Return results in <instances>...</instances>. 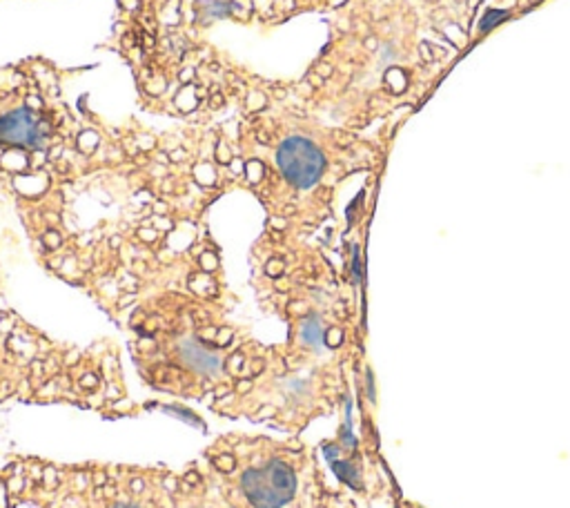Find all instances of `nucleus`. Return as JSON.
Segmentation results:
<instances>
[{
  "label": "nucleus",
  "mask_w": 570,
  "mask_h": 508,
  "mask_svg": "<svg viewBox=\"0 0 570 508\" xmlns=\"http://www.w3.org/2000/svg\"><path fill=\"white\" fill-rule=\"evenodd\" d=\"M241 488L254 508H281L294 499L298 477L292 464L270 459L263 468H248L241 477Z\"/></svg>",
  "instance_id": "1"
},
{
  "label": "nucleus",
  "mask_w": 570,
  "mask_h": 508,
  "mask_svg": "<svg viewBox=\"0 0 570 508\" xmlns=\"http://www.w3.org/2000/svg\"><path fill=\"white\" fill-rule=\"evenodd\" d=\"M278 163L283 177L301 190L317 185L325 172L323 154L314 145L305 143V138H290V143L281 150Z\"/></svg>",
  "instance_id": "2"
},
{
  "label": "nucleus",
  "mask_w": 570,
  "mask_h": 508,
  "mask_svg": "<svg viewBox=\"0 0 570 508\" xmlns=\"http://www.w3.org/2000/svg\"><path fill=\"white\" fill-rule=\"evenodd\" d=\"M36 138H38V134H36V123L29 116V111L16 110L0 121V141L9 143L11 147L31 145L36 150V147H38V141H36Z\"/></svg>",
  "instance_id": "3"
},
{
  "label": "nucleus",
  "mask_w": 570,
  "mask_h": 508,
  "mask_svg": "<svg viewBox=\"0 0 570 508\" xmlns=\"http://www.w3.org/2000/svg\"><path fill=\"white\" fill-rule=\"evenodd\" d=\"M325 330H328V326L323 323L321 314L310 312L308 317H303L301 330H298L303 348L312 350V353H321V348H325Z\"/></svg>",
  "instance_id": "4"
},
{
  "label": "nucleus",
  "mask_w": 570,
  "mask_h": 508,
  "mask_svg": "<svg viewBox=\"0 0 570 508\" xmlns=\"http://www.w3.org/2000/svg\"><path fill=\"white\" fill-rule=\"evenodd\" d=\"M203 103V98L198 96V85H183L178 89V94L174 96V105L183 114H192L194 110H198V105Z\"/></svg>",
  "instance_id": "5"
},
{
  "label": "nucleus",
  "mask_w": 570,
  "mask_h": 508,
  "mask_svg": "<svg viewBox=\"0 0 570 508\" xmlns=\"http://www.w3.org/2000/svg\"><path fill=\"white\" fill-rule=\"evenodd\" d=\"M265 107H268V96H265V91H258V89L248 91V96H245V110L248 111H263Z\"/></svg>",
  "instance_id": "6"
},
{
  "label": "nucleus",
  "mask_w": 570,
  "mask_h": 508,
  "mask_svg": "<svg viewBox=\"0 0 570 508\" xmlns=\"http://www.w3.org/2000/svg\"><path fill=\"white\" fill-rule=\"evenodd\" d=\"M212 466L216 468L218 473L223 475H232L236 470V457L234 455H214L212 457Z\"/></svg>",
  "instance_id": "7"
},
{
  "label": "nucleus",
  "mask_w": 570,
  "mask_h": 508,
  "mask_svg": "<svg viewBox=\"0 0 570 508\" xmlns=\"http://www.w3.org/2000/svg\"><path fill=\"white\" fill-rule=\"evenodd\" d=\"M96 147H98V134L96 132H91V130L81 132V136H78V150H81L83 154H94Z\"/></svg>",
  "instance_id": "8"
},
{
  "label": "nucleus",
  "mask_w": 570,
  "mask_h": 508,
  "mask_svg": "<svg viewBox=\"0 0 570 508\" xmlns=\"http://www.w3.org/2000/svg\"><path fill=\"white\" fill-rule=\"evenodd\" d=\"M245 177H248L250 183H261L263 177H265V165L261 161H256V158L248 161L245 163Z\"/></svg>",
  "instance_id": "9"
},
{
  "label": "nucleus",
  "mask_w": 570,
  "mask_h": 508,
  "mask_svg": "<svg viewBox=\"0 0 570 508\" xmlns=\"http://www.w3.org/2000/svg\"><path fill=\"white\" fill-rule=\"evenodd\" d=\"M41 241H42V245H45V250L54 252V250H58V247L63 245V234L56 230V227H49V230L42 232Z\"/></svg>",
  "instance_id": "10"
},
{
  "label": "nucleus",
  "mask_w": 570,
  "mask_h": 508,
  "mask_svg": "<svg viewBox=\"0 0 570 508\" xmlns=\"http://www.w3.org/2000/svg\"><path fill=\"white\" fill-rule=\"evenodd\" d=\"M263 272L268 274L270 279H278L283 277V272H285V261H283L281 257H272L265 261V267H263Z\"/></svg>",
  "instance_id": "11"
},
{
  "label": "nucleus",
  "mask_w": 570,
  "mask_h": 508,
  "mask_svg": "<svg viewBox=\"0 0 570 508\" xmlns=\"http://www.w3.org/2000/svg\"><path fill=\"white\" fill-rule=\"evenodd\" d=\"M288 312L292 314V317L303 319V317H308L310 312H312V306H310L305 299H294V301L288 303Z\"/></svg>",
  "instance_id": "12"
},
{
  "label": "nucleus",
  "mask_w": 570,
  "mask_h": 508,
  "mask_svg": "<svg viewBox=\"0 0 570 508\" xmlns=\"http://www.w3.org/2000/svg\"><path fill=\"white\" fill-rule=\"evenodd\" d=\"M214 158H216V161L221 163V165H225V167L230 165V163H232V158H234V154H232V150H230V145H227V143L223 141V138L216 143V147H214Z\"/></svg>",
  "instance_id": "13"
},
{
  "label": "nucleus",
  "mask_w": 570,
  "mask_h": 508,
  "mask_svg": "<svg viewBox=\"0 0 570 508\" xmlns=\"http://www.w3.org/2000/svg\"><path fill=\"white\" fill-rule=\"evenodd\" d=\"M136 239L145 245H154L158 241V230L154 225H141L136 230Z\"/></svg>",
  "instance_id": "14"
},
{
  "label": "nucleus",
  "mask_w": 570,
  "mask_h": 508,
  "mask_svg": "<svg viewBox=\"0 0 570 508\" xmlns=\"http://www.w3.org/2000/svg\"><path fill=\"white\" fill-rule=\"evenodd\" d=\"M98 383H101V375L98 373H85L81 379H78V386H81V390H85V393L96 390Z\"/></svg>",
  "instance_id": "15"
},
{
  "label": "nucleus",
  "mask_w": 570,
  "mask_h": 508,
  "mask_svg": "<svg viewBox=\"0 0 570 508\" xmlns=\"http://www.w3.org/2000/svg\"><path fill=\"white\" fill-rule=\"evenodd\" d=\"M198 263H201V267H203V272H214L218 267V257H216V252H203L201 257H198Z\"/></svg>",
  "instance_id": "16"
},
{
  "label": "nucleus",
  "mask_w": 570,
  "mask_h": 508,
  "mask_svg": "<svg viewBox=\"0 0 570 508\" xmlns=\"http://www.w3.org/2000/svg\"><path fill=\"white\" fill-rule=\"evenodd\" d=\"M225 103H227V98H225V94H223V89H212L210 91V96H207V107H210L212 111L225 107Z\"/></svg>",
  "instance_id": "17"
},
{
  "label": "nucleus",
  "mask_w": 570,
  "mask_h": 508,
  "mask_svg": "<svg viewBox=\"0 0 570 508\" xmlns=\"http://www.w3.org/2000/svg\"><path fill=\"white\" fill-rule=\"evenodd\" d=\"M165 85H167V78H165V76H161V74H151L149 81H147V89H149L154 96L163 94Z\"/></svg>",
  "instance_id": "18"
},
{
  "label": "nucleus",
  "mask_w": 570,
  "mask_h": 508,
  "mask_svg": "<svg viewBox=\"0 0 570 508\" xmlns=\"http://www.w3.org/2000/svg\"><path fill=\"white\" fill-rule=\"evenodd\" d=\"M216 332H218V328H214V326H201L198 328V332H196V339L201 343H210V341H216Z\"/></svg>",
  "instance_id": "19"
},
{
  "label": "nucleus",
  "mask_w": 570,
  "mask_h": 508,
  "mask_svg": "<svg viewBox=\"0 0 570 508\" xmlns=\"http://www.w3.org/2000/svg\"><path fill=\"white\" fill-rule=\"evenodd\" d=\"M165 410H167V413H172V415H178L183 421H190V423H196V426H201L196 415L190 413V410H185V408H181V406H172V408H165Z\"/></svg>",
  "instance_id": "20"
},
{
  "label": "nucleus",
  "mask_w": 570,
  "mask_h": 508,
  "mask_svg": "<svg viewBox=\"0 0 570 508\" xmlns=\"http://www.w3.org/2000/svg\"><path fill=\"white\" fill-rule=\"evenodd\" d=\"M276 413H278L276 406H272V403H263L256 413H254V419H256V421H263V419H274L276 417Z\"/></svg>",
  "instance_id": "21"
},
{
  "label": "nucleus",
  "mask_w": 570,
  "mask_h": 508,
  "mask_svg": "<svg viewBox=\"0 0 570 508\" xmlns=\"http://www.w3.org/2000/svg\"><path fill=\"white\" fill-rule=\"evenodd\" d=\"M232 339H234V330L232 328H218V332H216V346L218 348H225V346H230L232 343Z\"/></svg>",
  "instance_id": "22"
},
{
  "label": "nucleus",
  "mask_w": 570,
  "mask_h": 508,
  "mask_svg": "<svg viewBox=\"0 0 570 508\" xmlns=\"http://www.w3.org/2000/svg\"><path fill=\"white\" fill-rule=\"evenodd\" d=\"M252 388H254L252 377H238L236 381H234V393L236 395H248V393H252Z\"/></svg>",
  "instance_id": "23"
},
{
  "label": "nucleus",
  "mask_w": 570,
  "mask_h": 508,
  "mask_svg": "<svg viewBox=\"0 0 570 508\" xmlns=\"http://www.w3.org/2000/svg\"><path fill=\"white\" fill-rule=\"evenodd\" d=\"M225 366H227V370H230V373L236 375V373H238V368L245 366V354H243V353H234L232 357H230V359L225 361Z\"/></svg>",
  "instance_id": "24"
},
{
  "label": "nucleus",
  "mask_w": 570,
  "mask_h": 508,
  "mask_svg": "<svg viewBox=\"0 0 570 508\" xmlns=\"http://www.w3.org/2000/svg\"><path fill=\"white\" fill-rule=\"evenodd\" d=\"M194 78H196V69L194 67H181V71H178V81L183 83V85H194Z\"/></svg>",
  "instance_id": "25"
},
{
  "label": "nucleus",
  "mask_w": 570,
  "mask_h": 508,
  "mask_svg": "<svg viewBox=\"0 0 570 508\" xmlns=\"http://www.w3.org/2000/svg\"><path fill=\"white\" fill-rule=\"evenodd\" d=\"M248 366H250V375H252V377H256V375L265 373V366H268V361H265L263 357H254L252 361L248 363Z\"/></svg>",
  "instance_id": "26"
},
{
  "label": "nucleus",
  "mask_w": 570,
  "mask_h": 508,
  "mask_svg": "<svg viewBox=\"0 0 570 508\" xmlns=\"http://www.w3.org/2000/svg\"><path fill=\"white\" fill-rule=\"evenodd\" d=\"M163 486H165V490H167V493H172V495L181 490V482H178L176 477H172V475H167V477L163 479Z\"/></svg>",
  "instance_id": "27"
},
{
  "label": "nucleus",
  "mask_w": 570,
  "mask_h": 508,
  "mask_svg": "<svg viewBox=\"0 0 570 508\" xmlns=\"http://www.w3.org/2000/svg\"><path fill=\"white\" fill-rule=\"evenodd\" d=\"M138 348H141L143 353H154V350H156V341H154L149 334H143L141 341H138Z\"/></svg>",
  "instance_id": "28"
},
{
  "label": "nucleus",
  "mask_w": 570,
  "mask_h": 508,
  "mask_svg": "<svg viewBox=\"0 0 570 508\" xmlns=\"http://www.w3.org/2000/svg\"><path fill=\"white\" fill-rule=\"evenodd\" d=\"M314 74L321 76L323 81H325V78H330V76L334 74V69H332V65H328V63H318V65L314 67Z\"/></svg>",
  "instance_id": "29"
},
{
  "label": "nucleus",
  "mask_w": 570,
  "mask_h": 508,
  "mask_svg": "<svg viewBox=\"0 0 570 508\" xmlns=\"http://www.w3.org/2000/svg\"><path fill=\"white\" fill-rule=\"evenodd\" d=\"M25 105L29 110H42V98L38 94H27L25 96Z\"/></svg>",
  "instance_id": "30"
},
{
  "label": "nucleus",
  "mask_w": 570,
  "mask_h": 508,
  "mask_svg": "<svg viewBox=\"0 0 570 508\" xmlns=\"http://www.w3.org/2000/svg\"><path fill=\"white\" fill-rule=\"evenodd\" d=\"M136 145H138V150H141L143 154H145L147 150H154V145H156V141H154L151 136H141V138H138V141H136Z\"/></svg>",
  "instance_id": "31"
},
{
  "label": "nucleus",
  "mask_w": 570,
  "mask_h": 508,
  "mask_svg": "<svg viewBox=\"0 0 570 508\" xmlns=\"http://www.w3.org/2000/svg\"><path fill=\"white\" fill-rule=\"evenodd\" d=\"M107 482H109V477H107V473H103V470H96V473H91V484H94V486L103 488Z\"/></svg>",
  "instance_id": "32"
},
{
  "label": "nucleus",
  "mask_w": 570,
  "mask_h": 508,
  "mask_svg": "<svg viewBox=\"0 0 570 508\" xmlns=\"http://www.w3.org/2000/svg\"><path fill=\"white\" fill-rule=\"evenodd\" d=\"M134 301H136V294H134V292H125V294L116 301V308L118 310H123V308H127L129 303H134Z\"/></svg>",
  "instance_id": "33"
},
{
  "label": "nucleus",
  "mask_w": 570,
  "mask_h": 508,
  "mask_svg": "<svg viewBox=\"0 0 570 508\" xmlns=\"http://www.w3.org/2000/svg\"><path fill=\"white\" fill-rule=\"evenodd\" d=\"M187 158V152L183 147H176V150L169 152V163H183Z\"/></svg>",
  "instance_id": "34"
},
{
  "label": "nucleus",
  "mask_w": 570,
  "mask_h": 508,
  "mask_svg": "<svg viewBox=\"0 0 570 508\" xmlns=\"http://www.w3.org/2000/svg\"><path fill=\"white\" fill-rule=\"evenodd\" d=\"M270 227H272V230L283 232L285 227H288V219H285V217H272V219H270Z\"/></svg>",
  "instance_id": "35"
},
{
  "label": "nucleus",
  "mask_w": 570,
  "mask_h": 508,
  "mask_svg": "<svg viewBox=\"0 0 570 508\" xmlns=\"http://www.w3.org/2000/svg\"><path fill=\"white\" fill-rule=\"evenodd\" d=\"M129 490H131L134 495H141L143 490H145V482H143L141 477H134V479L129 482Z\"/></svg>",
  "instance_id": "36"
},
{
  "label": "nucleus",
  "mask_w": 570,
  "mask_h": 508,
  "mask_svg": "<svg viewBox=\"0 0 570 508\" xmlns=\"http://www.w3.org/2000/svg\"><path fill=\"white\" fill-rule=\"evenodd\" d=\"M227 167H230V170H232L234 174H245V163H243L241 158H236V156H234L232 163H230Z\"/></svg>",
  "instance_id": "37"
},
{
  "label": "nucleus",
  "mask_w": 570,
  "mask_h": 508,
  "mask_svg": "<svg viewBox=\"0 0 570 508\" xmlns=\"http://www.w3.org/2000/svg\"><path fill=\"white\" fill-rule=\"evenodd\" d=\"M185 484H190V486H198V484H201V475H198L196 470H187L185 473Z\"/></svg>",
  "instance_id": "38"
},
{
  "label": "nucleus",
  "mask_w": 570,
  "mask_h": 508,
  "mask_svg": "<svg viewBox=\"0 0 570 508\" xmlns=\"http://www.w3.org/2000/svg\"><path fill=\"white\" fill-rule=\"evenodd\" d=\"M256 141L263 143V145H270V143H272V136H270V132H265L263 127H258L256 130Z\"/></svg>",
  "instance_id": "39"
},
{
  "label": "nucleus",
  "mask_w": 570,
  "mask_h": 508,
  "mask_svg": "<svg viewBox=\"0 0 570 508\" xmlns=\"http://www.w3.org/2000/svg\"><path fill=\"white\" fill-rule=\"evenodd\" d=\"M29 373L31 375H45V363H42L41 359H34L29 366Z\"/></svg>",
  "instance_id": "40"
},
{
  "label": "nucleus",
  "mask_w": 570,
  "mask_h": 508,
  "mask_svg": "<svg viewBox=\"0 0 570 508\" xmlns=\"http://www.w3.org/2000/svg\"><path fill=\"white\" fill-rule=\"evenodd\" d=\"M151 212H154L156 217H165V214H167V203H163V201L151 203Z\"/></svg>",
  "instance_id": "41"
},
{
  "label": "nucleus",
  "mask_w": 570,
  "mask_h": 508,
  "mask_svg": "<svg viewBox=\"0 0 570 508\" xmlns=\"http://www.w3.org/2000/svg\"><path fill=\"white\" fill-rule=\"evenodd\" d=\"M123 395V390L116 383H107V399H118Z\"/></svg>",
  "instance_id": "42"
},
{
  "label": "nucleus",
  "mask_w": 570,
  "mask_h": 508,
  "mask_svg": "<svg viewBox=\"0 0 570 508\" xmlns=\"http://www.w3.org/2000/svg\"><path fill=\"white\" fill-rule=\"evenodd\" d=\"M212 393H214V397H227L230 393H234V388H230V386H225V383H223V386H214Z\"/></svg>",
  "instance_id": "43"
},
{
  "label": "nucleus",
  "mask_w": 570,
  "mask_h": 508,
  "mask_svg": "<svg viewBox=\"0 0 570 508\" xmlns=\"http://www.w3.org/2000/svg\"><path fill=\"white\" fill-rule=\"evenodd\" d=\"M312 89H314V87H310L308 81H303L301 85H298V94H301L303 98H310V96H312Z\"/></svg>",
  "instance_id": "44"
},
{
  "label": "nucleus",
  "mask_w": 570,
  "mask_h": 508,
  "mask_svg": "<svg viewBox=\"0 0 570 508\" xmlns=\"http://www.w3.org/2000/svg\"><path fill=\"white\" fill-rule=\"evenodd\" d=\"M123 245V237L121 234H114V237H109V247L111 250H121Z\"/></svg>",
  "instance_id": "45"
},
{
  "label": "nucleus",
  "mask_w": 570,
  "mask_h": 508,
  "mask_svg": "<svg viewBox=\"0 0 570 508\" xmlns=\"http://www.w3.org/2000/svg\"><path fill=\"white\" fill-rule=\"evenodd\" d=\"M78 357H81V353H78V350H71V353L67 354L65 359H63V363H65V366H74L76 359H78Z\"/></svg>",
  "instance_id": "46"
},
{
  "label": "nucleus",
  "mask_w": 570,
  "mask_h": 508,
  "mask_svg": "<svg viewBox=\"0 0 570 508\" xmlns=\"http://www.w3.org/2000/svg\"><path fill=\"white\" fill-rule=\"evenodd\" d=\"M272 96H274V98H278V101H283V98L288 96V89H285V87H274Z\"/></svg>",
  "instance_id": "47"
},
{
  "label": "nucleus",
  "mask_w": 570,
  "mask_h": 508,
  "mask_svg": "<svg viewBox=\"0 0 570 508\" xmlns=\"http://www.w3.org/2000/svg\"><path fill=\"white\" fill-rule=\"evenodd\" d=\"M337 508H354V506H345V504H338ZM394 508H421V506H414V504H408V502H399Z\"/></svg>",
  "instance_id": "48"
},
{
  "label": "nucleus",
  "mask_w": 570,
  "mask_h": 508,
  "mask_svg": "<svg viewBox=\"0 0 570 508\" xmlns=\"http://www.w3.org/2000/svg\"><path fill=\"white\" fill-rule=\"evenodd\" d=\"M156 163H161V165H167L169 163V154H165V152H156V158H154Z\"/></svg>",
  "instance_id": "49"
},
{
  "label": "nucleus",
  "mask_w": 570,
  "mask_h": 508,
  "mask_svg": "<svg viewBox=\"0 0 570 508\" xmlns=\"http://www.w3.org/2000/svg\"><path fill=\"white\" fill-rule=\"evenodd\" d=\"M103 490H105V497L107 499L116 497V490H114V486H109V484H105V486H103Z\"/></svg>",
  "instance_id": "50"
},
{
  "label": "nucleus",
  "mask_w": 570,
  "mask_h": 508,
  "mask_svg": "<svg viewBox=\"0 0 570 508\" xmlns=\"http://www.w3.org/2000/svg\"><path fill=\"white\" fill-rule=\"evenodd\" d=\"M45 219L51 221V225H56V223L61 221V217H58V214H51V212H45Z\"/></svg>",
  "instance_id": "51"
},
{
  "label": "nucleus",
  "mask_w": 570,
  "mask_h": 508,
  "mask_svg": "<svg viewBox=\"0 0 570 508\" xmlns=\"http://www.w3.org/2000/svg\"><path fill=\"white\" fill-rule=\"evenodd\" d=\"M294 212H296V207H292V205H285V207H283V217L288 219V217H292Z\"/></svg>",
  "instance_id": "52"
},
{
  "label": "nucleus",
  "mask_w": 570,
  "mask_h": 508,
  "mask_svg": "<svg viewBox=\"0 0 570 508\" xmlns=\"http://www.w3.org/2000/svg\"><path fill=\"white\" fill-rule=\"evenodd\" d=\"M116 508H141V506H129V504H121V506H116Z\"/></svg>",
  "instance_id": "53"
},
{
  "label": "nucleus",
  "mask_w": 570,
  "mask_h": 508,
  "mask_svg": "<svg viewBox=\"0 0 570 508\" xmlns=\"http://www.w3.org/2000/svg\"><path fill=\"white\" fill-rule=\"evenodd\" d=\"M2 317H5V314H2V312H0V321H2Z\"/></svg>",
  "instance_id": "54"
}]
</instances>
